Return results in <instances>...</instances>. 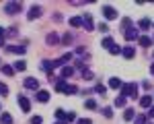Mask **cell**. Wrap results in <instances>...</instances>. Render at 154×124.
I'll list each match as a JSON object with an SVG mask.
<instances>
[{
	"mask_svg": "<svg viewBox=\"0 0 154 124\" xmlns=\"http://www.w3.org/2000/svg\"><path fill=\"white\" fill-rule=\"evenodd\" d=\"M121 95H130V97H138V85L136 83H123L121 85Z\"/></svg>",
	"mask_w": 154,
	"mask_h": 124,
	"instance_id": "6da1fadb",
	"label": "cell"
},
{
	"mask_svg": "<svg viewBox=\"0 0 154 124\" xmlns=\"http://www.w3.org/2000/svg\"><path fill=\"white\" fill-rule=\"evenodd\" d=\"M19 11H21V2H8V4L4 6V12H6V15H17Z\"/></svg>",
	"mask_w": 154,
	"mask_h": 124,
	"instance_id": "7a4b0ae2",
	"label": "cell"
},
{
	"mask_svg": "<svg viewBox=\"0 0 154 124\" xmlns=\"http://www.w3.org/2000/svg\"><path fill=\"white\" fill-rule=\"evenodd\" d=\"M103 17L107 21H113V19H117V11L113 6H103Z\"/></svg>",
	"mask_w": 154,
	"mask_h": 124,
	"instance_id": "3957f363",
	"label": "cell"
},
{
	"mask_svg": "<svg viewBox=\"0 0 154 124\" xmlns=\"http://www.w3.org/2000/svg\"><path fill=\"white\" fill-rule=\"evenodd\" d=\"M19 108L23 112H31V101L25 97V95H19Z\"/></svg>",
	"mask_w": 154,
	"mask_h": 124,
	"instance_id": "277c9868",
	"label": "cell"
},
{
	"mask_svg": "<svg viewBox=\"0 0 154 124\" xmlns=\"http://www.w3.org/2000/svg\"><path fill=\"white\" fill-rule=\"evenodd\" d=\"M72 60V52H66L62 58H58V60H54V66H64V64H68V62Z\"/></svg>",
	"mask_w": 154,
	"mask_h": 124,
	"instance_id": "5b68a950",
	"label": "cell"
},
{
	"mask_svg": "<svg viewBox=\"0 0 154 124\" xmlns=\"http://www.w3.org/2000/svg\"><path fill=\"white\" fill-rule=\"evenodd\" d=\"M82 27L88 29V31L95 29V23H93V17H91V15H82Z\"/></svg>",
	"mask_w": 154,
	"mask_h": 124,
	"instance_id": "8992f818",
	"label": "cell"
},
{
	"mask_svg": "<svg viewBox=\"0 0 154 124\" xmlns=\"http://www.w3.org/2000/svg\"><path fill=\"white\" fill-rule=\"evenodd\" d=\"M37 17H41V6H39V4H33V6L29 8V19L33 21V19H37Z\"/></svg>",
	"mask_w": 154,
	"mask_h": 124,
	"instance_id": "52a82bcc",
	"label": "cell"
},
{
	"mask_svg": "<svg viewBox=\"0 0 154 124\" xmlns=\"http://www.w3.org/2000/svg\"><path fill=\"white\" fill-rule=\"evenodd\" d=\"M37 101L48 103V101H49V91H45V89H39V91H37Z\"/></svg>",
	"mask_w": 154,
	"mask_h": 124,
	"instance_id": "ba28073f",
	"label": "cell"
},
{
	"mask_svg": "<svg viewBox=\"0 0 154 124\" xmlns=\"http://www.w3.org/2000/svg\"><path fill=\"white\" fill-rule=\"evenodd\" d=\"M25 87H27V89H37V91H39V83H37V79H33V77H27V79H25Z\"/></svg>",
	"mask_w": 154,
	"mask_h": 124,
	"instance_id": "9c48e42d",
	"label": "cell"
},
{
	"mask_svg": "<svg viewBox=\"0 0 154 124\" xmlns=\"http://www.w3.org/2000/svg\"><path fill=\"white\" fill-rule=\"evenodd\" d=\"M121 54H123V56H125L128 60H131V58L136 56V50L131 48V46H125V48H121Z\"/></svg>",
	"mask_w": 154,
	"mask_h": 124,
	"instance_id": "30bf717a",
	"label": "cell"
},
{
	"mask_svg": "<svg viewBox=\"0 0 154 124\" xmlns=\"http://www.w3.org/2000/svg\"><path fill=\"white\" fill-rule=\"evenodd\" d=\"M101 44H103V48H107L109 52H111V50L115 48V41H113V37H109V35H107V37H103V41H101Z\"/></svg>",
	"mask_w": 154,
	"mask_h": 124,
	"instance_id": "8fae6325",
	"label": "cell"
},
{
	"mask_svg": "<svg viewBox=\"0 0 154 124\" xmlns=\"http://www.w3.org/2000/svg\"><path fill=\"white\" fill-rule=\"evenodd\" d=\"M123 35H125V39H128V41H134V39H138V29H131V27H130Z\"/></svg>",
	"mask_w": 154,
	"mask_h": 124,
	"instance_id": "7c38bea8",
	"label": "cell"
},
{
	"mask_svg": "<svg viewBox=\"0 0 154 124\" xmlns=\"http://www.w3.org/2000/svg\"><path fill=\"white\" fill-rule=\"evenodd\" d=\"M60 74H62V79L72 77V74H74V66H72V64H70V66H62V73H60Z\"/></svg>",
	"mask_w": 154,
	"mask_h": 124,
	"instance_id": "4fadbf2b",
	"label": "cell"
},
{
	"mask_svg": "<svg viewBox=\"0 0 154 124\" xmlns=\"http://www.w3.org/2000/svg\"><path fill=\"white\" fill-rule=\"evenodd\" d=\"M140 106L150 110V108H152V97H150V95H144V97H140Z\"/></svg>",
	"mask_w": 154,
	"mask_h": 124,
	"instance_id": "5bb4252c",
	"label": "cell"
},
{
	"mask_svg": "<svg viewBox=\"0 0 154 124\" xmlns=\"http://www.w3.org/2000/svg\"><path fill=\"white\" fill-rule=\"evenodd\" d=\"M45 41H48L49 46H56L60 41V37H58V33H48V37H45Z\"/></svg>",
	"mask_w": 154,
	"mask_h": 124,
	"instance_id": "9a60e30c",
	"label": "cell"
},
{
	"mask_svg": "<svg viewBox=\"0 0 154 124\" xmlns=\"http://www.w3.org/2000/svg\"><path fill=\"white\" fill-rule=\"evenodd\" d=\"M6 50H8V52H14V54H25V52H27L25 46H6Z\"/></svg>",
	"mask_w": 154,
	"mask_h": 124,
	"instance_id": "2e32d148",
	"label": "cell"
},
{
	"mask_svg": "<svg viewBox=\"0 0 154 124\" xmlns=\"http://www.w3.org/2000/svg\"><path fill=\"white\" fill-rule=\"evenodd\" d=\"M140 46H142V48H150V46H152V39L148 35H142L140 37Z\"/></svg>",
	"mask_w": 154,
	"mask_h": 124,
	"instance_id": "e0dca14e",
	"label": "cell"
},
{
	"mask_svg": "<svg viewBox=\"0 0 154 124\" xmlns=\"http://www.w3.org/2000/svg\"><path fill=\"white\" fill-rule=\"evenodd\" d=\"M109 87H111V89H119V87H121V81H119L117 77H111V79H109Z\"/></svg>",
	"mask_w": 154,
	"mask_h": 124,
	"instance_id": "ac0fdd59",
	"label": "cell"
},
{
	"mask_svg": "<svg viewBox=\"0 0 154 124\" xmlns=\"http://www.w3.org/2000/svg\"><path fill=\"white\" fill-rule=\"evenodd\" d=\"M125 101H128V97L119 93V95H117V99H115V108H123V106H125Z\"/></svg>",
	"mask_w": 154,
	"mask_h": 124,
	"instance_id": "d6986e66",
	"label": "cell"
},
{
	"mask_svg": "<svg viewBox=\"0 0 154 124\" xmlns=\"http://www.w3.org/2000/svg\"><path fill=\"white\" fill-rule=\"evenodd\" d=\"M41 68L49 74V73H51V68H54V62H51V60H43V62H41Z\"/></svg>",
	"mask_w": 154,
	"mask_h": 124,
	"instance_id": "ffe728a7",
	"label": "cell"
},
{
	"mask_svg": "<svg viewBox=\"0 0 154 124\" xmlns=\"http://www.w3.org/2000/svg\"><path fill=\"white\" fill-rule=\"evenodd\" d=\"M68 23H70V27H80L82 25V17H72Z\"/></svg>",
	"mask_w": 154,
	"mask_h": 124,
	"instance_id": "44dd1931",
	"label": "cell"
},
{
	"mask_svg": "<svg viewBox=\"0 0 154 124\" xmlns=\"http://www.w3.org/2000/svg\"><path fill=\"white\" fill-rule=\"evenodd\" d=\"M66 85H68V83H66L64 79H58V81H56V91H62V93H64Z\"/></svg>",
	"mask_w": 154,
	"mask_h": 124,
	"instance_id": "7402d4cb",
	"label": "cell"
},
{
	"mask_svg": "<svg viewBox=\"0 0 154 124\" xmlns=\"http://www.w3.org/2000/svg\"><path fill=\"white\" fill-rule=\"evenodd\" d=\"M150 19H142V21H140V23H138V27H140V29H142V31H146V29H150Z\"/></svg>",
	"mask_w": 154,
	"mask_h": 124,
	"instance_id": "603a6c76",
	"label": "cell"
},
{
	"mask_svg": "<svg viewBox=\"0 0 154 124\" xmlns=\"http://www.w3.org/2000/svg\"><path fill=\"white\" fill-rule=\"evenodd\" d=\"M0 122H2V124H12L11 114H8V112H6V114H0Z\"/></svg>",
	"mask_w": 154,
	"mask_h": 124,
	"instance_id": "cb8c5ba5",
	"label": "cell"
},
{
	"mask_svg": "<svg viewBox=\"0 0 154 124\" xmlns=\"http://www.w3.org/2000/svg\"><path fill=\"white\" fill-rule=\"evenodd\" d=\"M12 66H14V70H25V68H27V62L25 60H17Z\"/></svg>",
	"mask_w": 154,
	"mask_h": 124,
	"instance_id": "d4e9b609",
	"label": "cell"
},
{
	"mask_svg": "<svg viewBox=\"0 0 154 124\" xmlns=\"http://www.w3.org/2000/svg\"><path fill=\"white\" fill-rule=\"evenodd\" d=\"M66 116H68V114H66L64 110H56V118H58L60 122H68V120H66Z\"/></svg>",
	"mask_w": 154,
	"mask_h": 124,
	"instance_id": "484cf974",
	"label": "cell"
},
{
	"mask_svg": "<svg viewBox=\"0 0 154 124\" xmlns=\"http://www.w3.org/2000/svg\"><path fill=\"white\" fill-rule=\"evenodd\" d=\"M84 108H86V110H95L97 101H95V99H86V101H84Z\"/></svg>",
	"mask_w": 154,
	"mask_h": 124,
	"instance_id": "4316f807",
	"label": "cell"
},
{
	"mask_svg": "<svg viewBox=\"0 0 154 124\" xmlns=\"http://www.w3.org/2000/svg\"><path fill=\"white\" fill-rule=\"evenodd\" d=\"M123 118H125L128 122H131V120H134V110H131V108H128V110L123 112Z\"/></svg>",
	"mask_w": 154,
	"mask_h": 124,
	"instance_id": "83f0119b",
	"label": "cell"
},
{
	"mask_svg": "<svg viewBox=\"0 0 154 124\" xmlns=\"http://www.w3.org/2000/svg\"><path fill=\"white\" fill-rule=\"evenodd\" d=\"M76 91H78V89H76L74 85H66V89H64V93H66V95H72V93H76Z\"/></svg>",
	"mask_w": 154,
	"mask_h": 124,
	"instance_id": "f1b7e54d",
	"label": "cell"
},
{
	"mask_svg": "<svg viewBox=\"0 0 154 124\" xmlns=\"http://www.w3.org/2000/svg\"><path fill=\"white\" fill-rule=\"evenodd\" d=\"M2 73L6 74V77H12V74H14V68H11V66H2Z\"/></svg>",
	"mask_w": 154,
	"mask_h": 124,
	"instance_id": "f546056e",
	"label": "cell"
},
{
	"mask_svg": "<svg viewBox=\"0 0 154 124\" xmlns=\"http://www.w3.org/2000/svg\"><path fill=\"white\" fill-rule=\"evenodd\" d=\"M95 91H97V93H99V95H105V93H107L105 85H97V87H95Z\"/></svg>",
	"mask_w": 154,
	"mask_h": 124,
	"instance_id": "4dcf8cb0",
	"label": "cell"
},
{
	"mask_svg": "<svg viewBox=\"0 0 154 124\" xmlns=\"http://www.w3.org/2000/svg\"><path fill=\"white\" fill-rule=\"evenodd\" d=\"M0 95H4V97L8 95V87L4 85V83H0Z\"/></svg>",
	"mask_w": 154,
	"mask_h": 124,
	"instance_id": "1f68e13d",
	"label": "cell"
},
{
	"mask_svg": "<svg viewBox=\"0 0 154 124\" xmlns=\"http://www.w3.org/2000/svg\"><path fill=\"white\" fill-rule=\"evenodd\" d=\"M130 25H131V21H130V19H128V17H125V19H123V21H121V27H123V29H125V31H128V29H130Z\"/></svg>",
	"mask_w": 154,
	"mask_h": 124,
	"instance_id": "d6a6232c",
	"label": "cell"
},
{
	"mask_svg": "<svg viewBox=\"0 0 154 124\" xmlns=\"http://www.w3.org/2000/svg\"><path fill=\"white\" fill-rule=\"evenodd\" d=\"M103 116H105V118H111V116H113V108H105V110H103Z\"/></svg>",
	"mask_w": 154,
	"mask_h": 124,
	"instance_id": "836d02e7",
	"label": "cell"
},
{
	"mask_svg": "<svg viewBox=\"0 0 154 124\" xmlns=\"http://www.w3.org/2000/svg\"><path fill=\"white\" fill-rule=\"evenodd\" d=\"M31 124H43L41 116H33V118H31Z\"/></svg>",
	"mask_w": 154,
	"mask_h": 124,
	"instance_id": "e575fe53",
	"label": "cell"
},
{
	"mask_svg": "<svg viewBox=\"0 0 154 124\" xmlns=\"http://www.w3.org/2000/svg\"><path fill=\"white\" fill-rule=\"evenodd\" d=\"M82 77L86 79V81H91V79H93V73H91V70H84V73H82Z\"/></svg>",
	"mask_w": 154,
	"mask_h": 124,
	"instance_id": "d590c367",
	"label": "cell"
},
{
	"mask_svg": "<svg viewBox=\"0 0 154 124\" xmlns=\"http://www.w3.org/2000/svg\"><path fill=\"white\" fill-rule=\"evenodd\" d=\"M62 41H64L66 46H68V44H72V35H70V33H68V35H64V39H62Z\"/></svg>",
	"mask_w": 154,
	"mask_h": 124,
	"instance_id": "8d00e7d4",
	"label": "cell"
},
{
	"mask_svg": "<svg viewBox=\"0 0 154 124\" xmlns=\"http://www.w3.org/2000/svg\"><path fill=\"white\" fill-rule=\"evenodd\" d=\"M134 124H146V118H144V116H138V118H136V122Z\"/></svg>",
	"mask_w": 154,
	"mask_h": 124,
	"instance_id": "74e56055",
	"label": "cell"
},
{
	"mask_svg": "<svg viewBox=\"0 0 154 124\" xmlns=\"http://www.w3.org/2000/svg\"><path fill=\"white\" fill-rule=\"evenodd\" d=\"M78 124H93V122H91V118H80Z\"/></svg>",
	"mask_w": 154,
	"mask_h": 124,
	"instance_id": "f35d334b",
	"label": "cell"
},
{
	"mask_svg": "<svg viewBox=\"0 0 154 124\" xmlns=\"http://www.w3.org/2000/svg\"><path fill=\"white\" fill-rule=\"evenodd\" d=\"M74 118H76V112H70V114L66 116V120H70V122H72V120H74Z\"/></svg>",
	"mask_w": 154,
	"mask_h": 124,
	"instance_id": "ab89813d",
	"label": "cell"
},
{
	"mask_svg": "<svg viewBox=\"0 0 154 124\" xmlns=\"http://www.w3.org/2000/svg\"><path fill=\"white\" fill-rule=\"evenodd\" d=\"M99 29H101V31H103V33H107V31H109V27H107L105 23H101V25H99Z\"/></svg>",
	"mask_w": 154,
	"mask_h": 124,
	"instance_id": "60d3db41",
	"label": "cell"
},
{
	"mask_svg": "<svg viewBox=\"0 0 154 124\" xmlns=\"http://www.w3.org/2000/svg\"><path fill=\"white\" fill-rule=\"evenodd\" d=\"M148 118H154V106L150 108V110H148Z\"/></svg>",
	"mask_w": 154,
	"mask_h": 124,
	"instance_id": "b9f144b4",
	"label": "cell"
},
{
	"mask_svg": "<svg viewBox=\"0 0 154 124\" xmlns=\"http://www.w3.org/2000/svg\"><path fill=\"white\" fill-rule=\"evenodd\" d=\"M6 35V31H4V29H2V27H0V39H2V37Z\"/></svg>",
	"mask_w": 154,
	"mask_h": 124,
	"instance_id": "7bdbcfd3",
	"label": "cell"
},
{
	"mask_svg": "<svg viewBox=\"0 0 154 124\" xmlns=\"http://www.w3.org/2000/svg\"><path fill=\"white\" fill-rule=\"evenodd\" d=\"M150 73H152V74H154V62H152V66H150Z\"/></svg>",
	"mask_w": 154,
	"mask_h": 124,
	"instance_id": "ee69618b",
	"label": "cell"
},
{
	"mask_svg": "<svg viewBox=\"0 0 154 124\" xmlns=\"http://www.w3.org/2000/svg\"><path fill=\"white\" fill-rule=\"evenodd\" d=\"M0 46H4V39H0Z\"/></svg>",
	"mask_w": 154,
	"mask_h": 124,
	"instance_id": "f6af8a7d",
	"label": "cell"
},
{
	"mask_svg": "<svg viewBox=\"0 0 154 124\" xmlns=\"http://www.w3.org/2000/svg\"><path fill=\"white\" fill-rule=\"evenodd\" d=\"M56 124H68V122H60V120H58V122H56Z\"/></svg>",
	"mask_w": 154,
	"mask_h": 124,
	"instance_id": "bcb514c9",
	"label": "cell"
}]
</instances>
